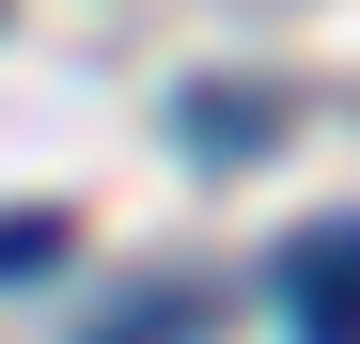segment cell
<instances>
[{"label": "cell", "instance_id": "obj_2", "mask_svg": "<svg viewBox=\"0 0 360 344\" xmlns=\"http://www.w3.org/2000/svg\"><path fill=\"white\" fill-rule=\"evenodd\" d=\"M188 141H204V157H266V141H282V94H235V79L188 94Z\"/></svg>", "mask_w": 360, "mask_h": 344}, {"label": "cell", "instance_id": "obj_3", "mask_svg": "<svg viewBox=\"0 0 360 344\" xmlns=\"http://www.w3.org/2000/svg\"><path fill=\"white\" fill-rule=\"evenodd\" d=\"M63 251H79V219H63V204H32V219H0V282H47Z\"/></svg>", "mask_w": 360, "mask_h": 344}, {"label": "cell", "instance_id": "obj_1", "mask_svg": "<svg viewBox=\"0 0 360 344\" xmlns=\"http://www.w3.org/2000/svg\"><path fill=\"white\" fill-rule=\"evenodd\" d=\"M282 298H360V204H345V219H314V235L282 251Z\"/></svg>", "mask_w": 360, "mask_h": 344}]
</instances>
